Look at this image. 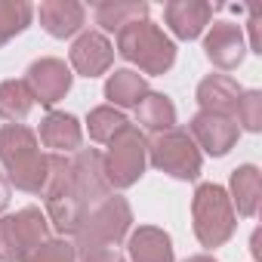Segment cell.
Returning a JSON list of instances; mask_svg holds the SVG:
<instances>
[{"mask_svg":"<svg viewBox=\"0 0 262 262\" xmlns=\"http://www.w3.org/2000/svg\"><path fill=\"white\" fill-rule=\"evenodd\" d=\"M234 114H237V120H241V126L247 129V133H259L262 129V93L259 90L241 93Z\"/></svg>","mask_w":262,"mask_h":262,"instance_id":"26","label":"cell"},{"mask_svg":"<svg viewBox=\"0 0 262 262\" xmlns=\"http://www.w3.org/2000/svg\"><path fill=\"white\" fill-rule=\"evenodd\" d=\"M148 19V4H126V0H105L96 7V25L105 31H120L129 22Z\"/></svg>","mask_w":262,"mask_h":262,"instance_id":"21","label":"cell"},{"mask_svg":"<svg viewBox=\"0 0 262 262\" xmlns=\"http://www.w3.org/2000/svg\"><path fill=\"white\" fill-rule=\"evenodd\" d=\"M25 83L34 93V102H40V105L50 108L59 99H65V93L71 90V68L62 59H37L28 68Z\"/></svg>","mask_w":262,"mask_h":262,"instance_id":"10","label":"cell"},{"mask_svg":"<svg viewBox=\"0 0 262 262\" xmlns=\"http://www.w3.org/2000/svg\"><path fill=\"white\" fill-rule=\"evenodd\" d=\"M129 259L133 262H173V241L164 228L139 225L129 234Z\"/></svg>","mask_w":262,"mask_h":262,"instance_id":"17","label":"cell"},{"mask_svg":"<svg viewBox=\"0 0 262 262\" xmlns=\"http://www.w3.org/2000/svg\"><path fill=\"white\" fill-rule=\"evenodd\" d=\"M148 96V83L142 74L129 71V68H120L114 71L108 80H105V99L111 102V108H136L142 99Z\"/></svg>","mask_w":262,"mask_h":262,"instance_id":"19","label":"cell"},{"mask_svg":"<svg viewBox=\"0 0 262 262\" xmlns=\"http://www.w3.org/2000/svg\"><path fill=\"white\" fill-rule=\"evenodd\" d=\"M191 216H194V234L201 247H222L237 228V216L228 201V191L216 182L198 185L191 201Z\"/></svg>","mask_w":262,"mask_h":262,"instance_id":"4","label":"cell"},{"mask_svg":"<svg viewBox=\"0 0 262 262\" xmlns=\"http://www.w3.org/2000/svg\"><path fill=\"white\" fill-rule=\"evenodd\" d=\"M71 191L83 210H93L99 201L111 194V185L102 167V155L96 148H80L71 158Z\"/></svg>","mask_w":262,"mask_h":262,"instance_id":"8","label":"cell"},{"mask_svg":"<svg viewBox=\"0 0 262 262\" xmlns=\"http://www.w3.org/2000/svg\"><path fill=\"white\" fill-rule=\"evenodd\" d=\"M80 139H83V129H80L74 114L50 111L40 120V142L47 148H53V155H59V151H80Z\"/></svg>","mask_w":262,"mask_h":262,"instance_id":"16","label":"cell"},{"mask_svg":"<svg viewBox=\"0 0 262 262\" xmlns=\"http://www.w3.org/2000/svg\"><path fill=\"white\" fill-rule=\"evenodd\" d=\"M34 7L25 0H0V47L10 43L16 34H22L31 25Z\"/></svg>","mask_w":262,"mask_h":262,"instance_id":"24","label":"cell"},{"mask_svg":"<svg viewBox=\"0 0 262 262\" xmlns=\"http://www.w3.org/2000/svg\"><path fill=\"white\" fill-rule=\"evenodd\" d=\"M185 262H216V259H213V256H204V253H201V256H188Z\"/></svg>","mask_w":262,"mask_h":262,"instance_id":"31","label":"cell"},{"mask_svg":"<svg viewBox=\"0 0 262 262\" xmlns=\"http://www.w3.org/2000/svg\"><path fill=\"white\" fill-rule=\"evenodd\" d=\"M0 164L7 167V182L19 191L40 194L47 182V155H40L37 133L25 123L0 126Z\"/></svg>","mask_w":262,"mask_h":262,"instance_id":"1","label":"cell"},{"mask_svg":"<svg viewBox=\"0 0 262 262\" xmlns=\"http://www.w3.org/2000/svg\"><path fill=\"white\" fill-rule=\"evenodd\" d=\"M148 161L155 170L170 173L173 179H198L201 176V148L188 136V129H167V133H155L148 142Z\"/></svg>","mask_w":262,"mask_h":262,"instance_id":"6","label":"cell"},{"mask_svg":"<svg viewBox=\"0 0 262 262\" xmlns=\"http://www.w3.org/2000/svg\"><path fill=\"white\" fill-rule=\"evenodd\" d=\"M136 117L145 129L151 133H167L176 126V105L164 96V93H148L139 105H136Z\"/></svg>","mask_w":262,"mask_h":262,"instance_id":"20","label":"cell"},{"mask_svg":"<svg viewBox=\"0 0 262 262\" xmlns=\"http://www.w3.org/2000/svg\"><path fill=\"white\" fill-rule=\"evenodd\" d=\"M7 204H10V182H7L4 173H0V213L7 210Z\"/></svg>","mask_w":262,"mask_h":262,"instance_id":"29","label":"cell"},{"mask_svg":"<svg viewBox=\"0 0 262 262\" xmlns=\"http://www.w3.org/2000/svg\"><path fill=\"white\" fill-rule=\"evenodd\" d=\"M43 241H50V219L37 207L0 216V262H22Z\"/></svg>","mask_w":262,"mask_h":262,"instance_id":"7","label":"cell"},{"mask_svg":"<svg viewBox=\"0 0 262 262\" xmlns=\"http://www.w3.org/2000/svg\"><path fill=\"white\" fill-rule=\"evenodd\" d=\"M80 262H126L114 247H102V250H86L80 253Z\"/></svg>","mask_w":262,"mask_h":262,"instance_id":"27","label":"cell"},{"mask_svg":"<svg viewBox=\"0 0 262 262\" xmlns=\"http://www.w3.org/2000/svg\"><path fill=\"white\" fill-rule=\"evenodd\" d=\"M34 93L28 90L25 80H4L0 83V117L10 120V123H19L31 114L34 108Z\"/></svg>","mask_w":262,"mask_h":262,"instance_id":"22","label":"cell"},{"mask_svg":"<svg viewBox=\"0 0 262 262\" xmlns=\"http://www.w3.org/2000/svg\"><path fill=\"white\" fill-rule=\"evenodd\" d=\"M22 262H77V250L71 241H43L40 247H34Z\"/></svg>","mask_w":262,"mask_h":262,"instance_id":"25","label":"cell"},{"mask_svg":"<svg viewBox=\"0 0 262 262\" xmlns=\"http://www.w3.org/2000/svg\"><path fill=\"white\" fill-rule=\"evenodd\" d=\"M111 62H114V47H111L108 37L99 34V31H83V34L74 40V47H71V65H74V71L83 74V77H99V74H105V71L111 68Z\"/></svg>","mask_w":262,"mask_h":262,"instance_id":"12","label":"cell"},{"mask_svg":"<svg viewBox=\"0 0 262 262\" xmlns=\"http://www.w3.org/2000/svg\"><path fill=\"white\" fill-rule=\"evenodd\" d=\"M129 225H133V210H129L126 198L108 194L93 210H86V216L74 234V250L86 253V250L117 247L129 234Z\"/></svg>","mask_w":262,"mask_h":262,"instance_id":"3","label":"cell"},{"mask_svg":"<svg viewBox=\"0 0 262 262\" xmlns=\"http://www.w3.org/2000/svg\"><path fill=\"white\" fill-rule=\"evenodd\" d=\"M117 53L126 62L139 65L145 74H167L176 62V43L148 19L129 22L117 31Z\"/></svg>","mask_w":262,"mask_h":262,"instance_id":"2","label":"cell"},{"mask_svg":"<svg viewBox=\"0 0 262 262\" xmlns=\"http://www.w3.org/2000/svg\"><path fill=\"white\" fill-rule=\"evenodd\" d=\"M259 241H262V234H259V228L253 231V241H250V253H253V259H262V247H259Z\"/></svg>","mask_w":262,"mask_h":262,"instance_id":"30","label":"cell"},{"mask_svg":"<svg viewBox=\"0 0 262 262\" xmlns=\"http://www.w3.org/2000/svg\"><path fill=\"white\" fill-rule=\"evenodd\" d=\"M241 86L234 77L228 74H210L198 83V105L201 111L207 114H222V117H231L234 108H237V99H241Z\"/></svg>","mask_w":262,"mask_h":262,"instance_id":"14","label":"cell"},{"mask_svg":"<svg viewBox=\"0 0 262 262\" xmlns=\"http://www.w3.org/2000/svg\"><path fill=\"white\" fill-rule=\"evenodd\" d=\"M164 19L179 40H194L213 19V7L204 0H173L164 7Z\"/></svg>","mask_w":262,"mask_h":262,"instance_id":"13","label":"cell"},{"mask_svg":"<svg viewBox=\"0 0 262 262\" xmlns=\"http://www.w3.org/2000/svg\"><path fill=\"white\" fill-rule=\"evenodd\" d=\"M247 25H250V50H253V53H262V37H259V25H262V16L253 10Z\"/></svg>","mask_w":262,"mask_h":262,"instance_id":"28","label":"cell"},{"mask_svg":"<svg viewBox=\"0 0 262 262\" xmlns=\"http://www.w3.org/2000/svg\"><path fill=\"white\" fill-rule=\"evenodd\" d=\"M228 201L231 207H237L241 216H256L259 210V194H262V176L253 164H244L231 173V185H228Z\"/></svg>","mask_w":262,"mask_h":262,"instance_id":"18","label":"cell"},{"mask_svg":"<svg viewBox=\"0 0 262 262\" xmlns=\"http://www.w3.org/2000/svg\"><path fill=\"white\" fill-rule=\"evenodd\" d=\"M37 16H40L43 31L59 37V40L77 34L83 28V19H86V13H83V7L77 0H43Z\"/></svg>","mask_w":262,"mask_h":262,"instance_id":"15","label":"cell"},{"mask_svg":"<svg viewBox=\"0 0 262 262\" xmlns=\"http://www.w3.org/2000/svg\"><path fill=\"white\" fill-rule=\"evenodd\" d=\"M188 129H191L188 136L194 139V145L204 148V151L213 155V158L228 155V151L234 148V142H237V133H241L237 123H234V117L207 114V111H198V114L191 117Z\"/></svg>","mask_w":262,"mask_h":262,"instance_id":"9","label":"cell"},{"mask_svg":"<svg viewBox=\"0 0 262 262\" xmlns=\"http://www.w3.org/2000/svg\"><path fill=\"white\" fill-rule=\"evenodd\" d=\"M126 126H129V120L123 117V111H117V108H111V105H99V108H93L90 117H86L90 139H93V142H102V145H108L114 136H120Z\"/></svg>","mask_w":262,"mask_h":262,"instance_id":"23","label":"cell"},{"mask_svg":"<svg viewBox=\"0 0 262 262\" xmlns=\"http://www.w3.org/2000/svg\"><path fill=\"white\" fill-rule=\"evenodd\" d=\"M204 53L207 59L222 68V71H231L244 62V53H247V43H244V31L241 25H231V22H213L207 37H204Z\"/></svg>","mask_w":262,"mask_h":262,"instance_id":"11","label":"cell"},{"mask_svg":"<svg viewBox=\"0 0 262 262\" xmlns=\"http://www.w3.org/2000/svg\"><path fill=\"white\" fill-rule=\"evenodd\" d=\"M145 161H148V139L129 123L120 136H114L108 142V151L102 155V167H105L108 185L111 188L136 185L139 176L145 173Z\"/></svg>","mask_w":262,"mask_h":262,"instance_id":"5","label":"cell"}]
</instances>
